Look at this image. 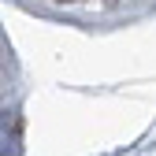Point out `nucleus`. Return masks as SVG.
I'll use <instances>...</instances> for the list:
<instances>
[{"instance_id": "f257e3e1", "label": "nucleus", "mask_w": 156, "mask_h": 156, "mask_svg": "<svg viewBox=\"0 0 156 156\" xmlns=\"http://www.w3.org/2000/svg\"><path fill=\"white\" fill-rule=\"evenodd\" d=\"M52 4H74V0H52Z\"/></svg>"}, {"instance_id": "f03ea898", "label": "nucleus", "mask_w": 156, "mask_h": 156, "mask_svg": "<svg viewBox=\"0 0 156 156\" xmlns=\"http://www.w3.org/2000/svg\"><path fill=\"white\" fill-rule=\"evenodd\" d=\"M108 4H119V0H108Z\"/></svg>"}]
</instances>
